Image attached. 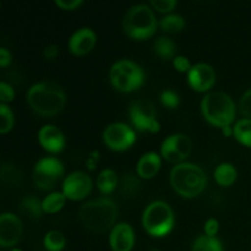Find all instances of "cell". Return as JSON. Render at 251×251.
I'll use <instances>...</instances> for the list:
<instances>
[{"mask_svg":"<svg viewBox=\"0 0 251 251\" xmlns=\"http://www.w3.org/2000/svg\"><path fill=\"white\" fill-rule=\"evenodd\" d=\"M59 55V47L55 44H50V46H47L43 49V56L47 60H54L56 56Z\"/></svg>","mask_w":251,"mask_h":251,"instance_id":"obj_38","label":"cell"},{"mask_svg":"<svg viewBox=\"0 0 251 251\" xmlns=\"http://www.w3.org/2000/svg\"><path fill=\"white\" fill-rule=\"evenodd\" d=\"M24 234L22 222L14 213H2L0 216V245L2 248L15 247Z\"/></svg>","mask_w":251,"mask_h":251,"instance_id":"obj_13","label":"cell"},{"mask_svg":"<svg viewBox=\"0 0 251 251\" xmlns=\"http://www.w3.org/2000/svg\"><path fill=\"white\" fill-rule=\"evenodd\" d=\"M161 102L162 104H163L166 108H168V109H176V108L179 105L180 100H179V96L176 95L174 91L166 90L162 92Z\"/></svg>","mask_w":251,"mask_h":251,"instance_id":"obj_31","label":"cell"},{"mask_svg":"<svg viewBox=\"0 0 251 251\" xmlns=\"http://www.w3.org/2000/svg\"><path fill=\"white\" fill-rule=\"evenodd\" d=\"M193 150L190 137L184 134H173L167 137L161 146V154L171 163L180 164L188 158Z\"/></svg>","mask_w":251,"mask_h":251,"instance_id":"obj_11","label":"cell"},{"mask_svg":"<svg viewBox=\"0 0 251 251\" xmlns=\"http://www.w3.org/2000/svg\"><path fill=\"white\" fill-rule=\"evenodd\" d=\"M207 178L202 169L194 163L183 162L171 172V185L176 194L185 199L200 195L206 188Z\"/></svg>","mask_w":251,"mask_h":251,"instance_id":"obj_3","label":"cell"},{"mask_svg":"<svg viewBox=\"0 0 251 251\" xmlns=\"http://www.w3.org/2000/svg\"><path fill=\"white\" fill-rule=\"evenodd\" d=\"M136 134L129 125L124 123H114L105 127L103 141L108 149L113 151H125L134 145Z\"/></svg>","mask_w":251,"mask_h":251,"instance_id":"obj_10","label":"cell"},{"mask_svg":"<svg viewBox=\"0 0 251 251\" xmlns=\"http://www.w3.org/2000/svg\"><path fill=\"white\" fill-rule=\"evenodd\" d=\"M123 28L132 39L150 38L157 29V20L150 6L144 4L130 7L123 19Z\"/></svg>","mask_w":251,"mask_h":251,"instance_id":"obj_5","label":"cell"},{"mask_svg":"<svg viewBox=\"0 0 251 251\" xmlns=\"http://www.w3.org/2000/svg\"><path fill=\"white\" fill-rule=\"evenodd\" d=\"M191 251H223V247L217 238L205 234L196 238Z\"/></svg>","mask_w":251,"mask_h":251,"instance_id":"obj_24","label":"cell"},{"mask_svg":"<svg viewBox=\"0 0 251 251\" xmlns=\"http://www.w3.org/2000/svg\"><path fill=\"white\" fill-rule=\"evenodd\" d=\"M65 237L59 230H50L44 237V247L48 251H61L65 248Z\"/></svg>","mask_w":251,"mask_h":251,"instance_id":"obj_27","label":"cell"},{"mask_svg":"<svg viewBox=\"0 0 251 251\" xmlns=\"http://www.w3.org/2000/svg\"><path fill=\"white\" fill-rule=\"evenodd\" d=\"M27 103L32 110L43 117H53L64 109L66 96L63 88L54 82H39L27 92Z\"/></svg>","mask_w":251,"mask_h":251,"instance_id":"obj_2","label":"cell"},{"mask_svg":"<svg viewBox=\"0 0 251 251\" xmlns=\"http://www.w3.org/2000/svg\"><path fill=\"white\" fill-rule=\"evenodd\" d=\"M14 126V113L6 104H0V132L6 134Z\"/></svg>","mask_w":251,"mask_h":251,"instance_id":"obj_30","label":"cell"},{"mask_svg":"<svg viewBox=\"0 0 251 251\" xmlns=\"http://www.w3.org/2000/svg\"><path fill=\"white\" fill-rule=\"evenodd\" d=\"M188 81L190 87L196 92H206L216 82L215 69L205 63H199L193 65L188 74Z\"/></svg>","mask_w":251,"mask_h":251,"instance_id":"obj_14","label":"cell"},{"mask_svg":"<svg viewBox=\"0 0 251 251\" xmlns=\"http://www.w3.org/2000/svg\"><path fill=\"white\" fill-rule=\"evenodd\" d=\"M14 97L15 92L14 90H12L11 86L2 81V82L0 83V100H1V102L4 103V104L5 103H9L14 100Z\"/></svg>","mask_w":251,"mask_h":251,"instance_id":"obj_35","label":"cell"},{"mask_svg":"<svg viewBox=\"0 0 251 251\" xmlns=\"http://www.w3.org/2000/svg\"><path fill=\"white\" fill-rule=\"evenodd\" d=\"M97 36L91 28L83 27L77 29L69 39V49L74 55H86L96 46Z\"/></svg>","mask_w":251,"mask_h":251,"instance_id":"obj_16","label":"cell"},{"mask_svg":"<svg viewBox=\"0 0 251 251\" xmlns=\"http://www.w3.org/2000/svg\"><path fill=\"white\" fill-rule=\"evenodd\" d=\"M11 63V53L6 48H0V66L6 68Z\"/></svg>","mask_w":251,"mask_h":251,"instance_id":"obj_39","label":"cell"},{"mask_svg":"<svg viewBox=\"0 0 251 251\" xmlns=\"http://www.w3.org/2000/svg\"><path fill=\"white\" fill-rule=\"evenodd\" d=\"M151 5L158 12H171L176 6V0H152Z\"/></svg>","mask_w":251,"mask_h":251,"instance_id":"obj_33","label":"cell"},{"mask_svg":"<svg viewBox=\"0 0 251 251\" xmlns=\"http://www.w3.org/2000/svg\"><path fill=\"white\" fill-rule=\"evenodd\" d=\"M201 113L206 122L213 126H230L235 118V104L229 95L220 91L210 92L201 100Z\"/></svg>","mask_w":251,"mask_h":251,"instance_id":"obj_4","label":"cell"},{"mask_svg":"<svg viewBox=\"0 0 251 251\" xmlns=\"http://www.w3.org/2000/svg\"><path fill=\"white\" fill-rule=\"evenodd\" d=\"M159 26L164 32L168 33H178L185 27V20L180 15H168L163 17L159 22Z\"/></svg>","mask_w":251,"mask_h":251,"instance_id":"obj_26","label":"cell"},{"mask_svg":"<svg viewBox=\"0 0 251 251\" xmlns=\"http://www.w3.org/2000/svg\"><path fill=\"white\" fill-rule=\"evenodd\" d=\"M173 66L176 71L179 73H188L191 70L193 65L190 64V60H189L186 56L178 55L173 59Z\"/></svg>","mask_w":251,"mask_h":251,"instance_id":"obj_34","label":"cell"},{"mask_svg":"<svg viewBox=\"0 0 251 251\" xmlns=\"http://www.w3.org/2000/svg\"><path fill=\"white\" fill-rule=\"evenodd\" d=\"M237 169L230 163H221L215 169V180L217 181L218 185L223 186V188L233 185L237 180Z\"/></svg>","mask_w":251,"mask_h":251,"instance_id":"obj_19","label":"cell"},{"mask_svg":"<svg viewBox=\"0 0 251 251\" xmlns=\"http://www.w3.org/2000/svg\"><path fill=\"white\" fill-rule=\"evenodd\" d=\"M233 135L244 146L251 149V119H240L233 127Z\"/></svg>","mask_w":251,"mask_h":251,"instance_id":"obj_22","label":"cell"},{"mask_svg":"<svg viewBox=\"0 0 251 251\" xmlns=\"http://www.w3.org/2000/svg\"><path fill=\"white\" fill-rule=\"evenodd\" d=\"M130 119L139 131H149L152 134L159 131L156 108L150 100H135L130 107Z\"/></svg>","mask_w":251,"mask_h":251,"instance_id":"obj_9","label":"cell"},{"mask_svg":"<svg viewBox=\"0 0 251 251\" xmlns=\"http://www.w3.org/2000/svg\"><path fill=\"white\" fill-rule=\"evenodd\" d=\"M11 251H21L20 249H14V250H11Z\"/></svg>","mask_w":251,"mask_h":251,"instance_id":"obj_41","label":"cell"},{"mask_svg":"<svg viewBox=\"0 0 251 251\" xmlns=\"http://www.w3.org/2000/svg\"><path fill=\"white\" fill-rule=\"evenodd\" d=\"M77 216L86 229L95 233H104L114 226L118 217V207L110 199H96L83 203Z\"/></svg>","mask_w":251,"mask_h":251,"instance_id":"obj_1","label":"cell"},{"mask_svg":"<svg viewBox=\"0 0 251 251\" xmlns=\"http://www.w3.org/2000/svg\"><path fill=\"white\" fill-rule=\"evenodd\" d=\"M64 176V166L55 157L39 159L33 169V181L42 190H51Z\"/></svg>","mask_w":251,"mask_h":251,"instance_id":"obj_8","label":"cell"},{"mask_svg":"<svg viewBox=\"0 0 251 251\" xmlns=\"http://www.w3.org/2000/svg\"><path fill=\"white\" fill-rule=\"evenodd\" d=\"M1 180L9 186H19L22 183V174L16 167L4 164L1 168Z\"/></svg>","mask_w":251,"mask_h":251,"instance_id":"obj_29","label":"cell"},{"mask_svg":"<svg viewBox=\"0 0 251 251\" xmlns=\"http://www.w3.org/2000/svg\"><path fill=\"white\" fill-rule=\"evenodd\" d=\"M134 229L129 223H118L109 235V244L113 251H131L134 248Z\"/></svg>","mask_w":251,"mask_h":251,"instance_id":"obj_15","label":"cell"},{"mask_svg":"<svg viewBox=\"0 0 251 251\" xmlns=\"http://www.w3.org/2000/svg\"><path fill=\"white\" fill-rule=\"evenodd\" d=\"M154 53L163 60L176 58V44L168 37H159L154 42Z\"/></svg>","mask_w":251,"mask_h":251,"instance_id":"obj_23","label":"cell"},{"mask_svg":"<svg viewBox=\"0 0 251 251\" xmlns=\"http://www.w3.org/2000/svg\"><path fill=\"white\" fill-rule=\"evenodd\" d=\"M149 251H159V250L157 249V248H151V249H150Z\"/></svg>","mask_w":251,"mask_h":251,"instance_id":"obj_40","label":"cell"},{"mask_svg":"<svg viewBox=\"0 0 251 251\" xmlns=\"http://www.w3.org/2000/svg\"><path fill=\"white\" fill-rule=\"evenodd\" d=\"M140 186H141V184H140V180L137 179V176H134V174L129 173L123 176L122 180H120L119 188H120V191H122L125 196L131 198V196H135L137 193H139Z\"/></svg>","mask_w":251,"mask_h":251,"instance_id":"obj_28","label":"cell"},{"mask_svg":"<svg viewBox=\"0 0 251 251\" xmlns=\"http://www.w3.org/2000/svg\"><path fill=\"white\" fill-rule=\"evenodd\" d=\"M218 229H220V225H218V221L215 220V218H210L205 223V233L208 237H216Z\"/></svg>","mask_w":251,"mask_h":251,"instance_id":"obj_37","label":"cell"},{"mask_svg":"<svg viewBox=\"0 0 251 251\" xmlns=\"http://www.w3.org/2000/svg\"><path fill=\"white\" fill-rule=\"evenodd\" d=\"M38 141L46 151L50 153L61 152L65 147V137L55 125H44L38 132Z\"/></svg>","mask_w":251,"mask_h":251,"instance_id":"obj_17","label":"cell"},{"mask_svg":"<svg viewBox=\"0 0 251 251\" xmlns=\"http://www.w3.org/2000/svg\"><path fill=\"white\" fill-rule=\"evenodd\" d=\"M92 186V179L88 174L83 172H74L64 180L63 194L69 200L78 201L88 196Z\"/></svg>","mask_w":251,"mask_h":251,"instance_id":"obj_12","label":"cell"},{"mask_svg":"<svg viewBox=\"0 0 251 251\" xmlns=\"http://www.w3.org/2000/svg\"><path fill=\"white\" fill-rule=\"evenodd\" d=\"M110 83L120 92H132L141 87L145 81L144 70L131 60H119L109 73Z\"/></svg>","mask_w":251,"mask_h":251,"instance_id":"obj_7","label":"cell"},{"mask_svg":"<svg viewBox=\"0 0 251 251\" xmlns=\"http://www.w3.org/2000/svg\"><path fill=\"white\" fill-rule=\"evenodd\" d=\"M118 185V176L113 169H104L97 178V188L102 194H110Z\"/></svg>","mask_w":251,"mask_h":251,"instance_id":"obj_21","label":"cell"},{"mask_svg":"<svg viewBox=\"0 0 251 251\" xmlns=\"http://www.w3.org/2000/svg\"><path fill=\"white\" fill-rule=\"evenodd\" d=\"M142 225L145 230L152 237H164L174 227L173 210L164 201H153L144 211Z\"/></svg>","mask_w":251,"mask_h":251,"instance_id":"obj_6","label":"cell"},{"mask_svg":"<svg viewBox=\"0 0 251 251\" xmlns=\"http://www.w3.org/2000/svg\"><path fill=\"white\" fill-rule=\"evenodd\" d=\"M239 109L240 113L244 117H247V119H251V88L248 90L240 98Z\"/></svg>","mask_w":251,"mask_h":251,"instance_id":"obj_32","label":"cell"},{"mask_svg":"<svg viewBox=\"0 0 251 251\" xmlns=\"http://www.w3.org/2000/svg\"><path fill=\"white\" fill-rule=\"evenodd\" d=\"M20 212L24 216H26L29 220L37 221L42 217V212H43V207H42V202L34 196H26L21 200L19 205Z\"/></svg>","mask_w":251,"mask_h":251,"instance_id":"obj_20","label":"cell"},{"mask_svg":"<svg viewBox=\"0 0 251 251\" xmlns=\"http://www.w3.org/2000/svg\"><path fill=\"white\" fill-rule=\"evenodd\" d=\"M82 0H56L55 5L60 9L66 10V11H71L82 5Z\"/></svg>","mask_w":251,"mask_h":251,"instance_id":"obj_36","label":"cell"},{"mask_svg":"<svg viewBox=\"0 0 251 251\" xmlns=\"http://www.w3.org/2000/svg\"><path fill=\"white\" fill-rule=\"evenodd\" d=\"M66 198L63 193H51L48 196H46L42 201V207L43 212L46 213H56L64 207L65 205Z\"/></svg>","mask_w":251,"mask_h":251,"instance_id":"obj_25","label":"cell"},{"mask_svg":"<svg viewBox=\"0 0 251 251\" xmlns=\"http://www.w3.org/2000/svg\"><path fill=\"white\" fill-rule=\"evenodd\" d=\"M161 168V157L154 152H147L139 159L136 166L137 174L142 179H152Z\"/></svg>","mask_w":251,"mask_h":251,"instance_id":"obj_18","label":"cell"}]
</instances>
